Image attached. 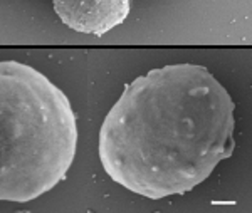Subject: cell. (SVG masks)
Listing matches in <instances>:
<instances>
[{
  "instance_id": "6da1fadb",
  "label": "cell",
  "mask_w": 252,
  "mask_h": 213,
  "mask_svg": "<svg viewBox=\"0 0 252 213\" xmlns=\"http://www.w3.org/2000/svg\"><path fill=\"white\" fill-rule=\"evenodd\" d=\"M235 104L204 65L172 64L126 86L99 131L113 182L152 200L184 195L232 156Z\"/></svg>"
},
{
  "instance_id": "7a4b0ae2",
  "label": "cell",
  "mask_w": 252,
  "mask_h": 213,
  "mask_svg": "<svg viewBox=\"0 0 252 213\" xmlns=\"http://www.w3.org/2000/svg\"><path fill=\"white\" fill-rule=\"evenodd\" d=\"M76 146L66 94L37 69L0 61V202L26 203L58 186Z\"/></svg>"
},
{
  "instance_id": "3957f363",
  "label": "cell",
  "mask_w": 252,
  "mask_h": 213,
  "mask_svg": "<svg viewBox=\"0 0 252 213\" xmlns=\"http://www.w3.org/2000/svg\"><path fill=\"white\" fill-rule=\"evenodd\" d=\"M61 22L81 34L104 35L129 15V0H52Z\"/></svg>"
}]
</instances>
